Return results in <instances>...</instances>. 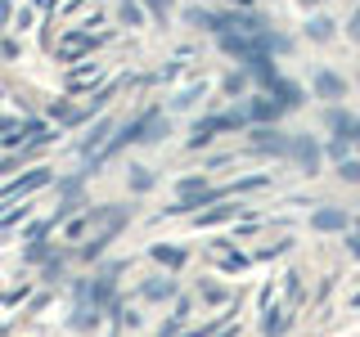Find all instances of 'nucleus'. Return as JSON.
Masks as SVG:
<instances>
[{
    "mask_svg": "<svg viewBox=\"0 0 360 337\" xmlns=\"http://www.w3.org/2000/svg\"><path fill=\"white\" fill-rule=\"evenodd\" d=\"M131 220V207L122 202V207H104V220H99V230L90 234V239L77 247V261H99V256L108 252V243L122 234V225Z\"/></svg>",
    "mask_w": 360,
    "mask_h": 337,
    "instance_id": "nucleus-1",
    "label": "nucleus"
},
{
    "mask_svg": "<svg viewBox=\"0 0 360 337\" xmlns=\"http://www.w3.org/2000/svg\"><path fill=\"white\" fill-rule=\"evenodd\" d=\"M104 41H112V32H86V27H68V32H63V41H59V50H54V54H59V63H72V67H77V63L86 59V54H95Z\"/></svg>",
    "mask_w": 360,
    "mask_h": 337,
    "instance_id": "nucleus-2",
    "label": "nucleus"
},
{
    "mask_svg": "<svg viewBox=\"0 0 360 337\" xmlns=\"http://www.w3.org/2000/svg\"><path fill=\"white\" fill-rule=\"evenodd\" d=\"M45 185H54V166H32V171L14 176L9 185H0V207H5V202H22L27 194H37Z\"/></svg>",
    "mask_w": 360,
    "mask_h": 337,
    "instance_id": "nucleus-3",
    "label": "nucleus"
},
{
    "mask_svg": "<svg viewBox=\"0 0 360 337\" xmlns=\"http://www.w3.org/2000/svg\"><path fill=\"white\" fill-rule=\"evenodd\" d=\"M248 144H252L257 153H266V157H292V135L275 131V126H252Z\"/></svg>",
    "mask_w": 360,
    "mask_h": 337,
    "instance_id": "nucleus-4",
    "label": "nucleus"
},
{
    "mask_svg": "<svg viewBox=\"0 0 360 337\" xmlns=\"http://www.w3.org/2000/svg\"><path fill=\"white\" fill-rule=\"evenodd\" d=\"M292 157H297L302 176H320V144H315V135H292Z\"/></svg>",
    "mask_w": 360,
    "mask_h": 337,
    "instance_id": "nucleus-5",
    "label": "nucleus"
},
{
    "mask_svg": "<svg viewBox=\"0 0 360 337\" xmlns=\"http://www.w3.org/2000/svg\"><path fill=\"white\" fill-rule=\"evenodd\" d=\"M324 126L333 131V140H356L360 144V121L347 108H329V112H324Z\"/></svg>",
    "mask_w": 360,
    "mask_h": 337,
    "instance_id": "nucleus-6",
    "label": "nucleus"
},
{
    "mask_svg": "<svg viewBox=\"0 0 360 337\" xmlns=\"http://www.w3.org/2000/svg\"><path fill=\"white\" fill-rule=\"evenodd\" d=\"M248 117H252V126H270V121H275L279 117V112H284V108H279V99L275 95H252V99H248Z\"/></svg>",
    "mask_w": 360,
    "mask_h": 337,
    "instance_id": "nucleus-7",
    "label": "nucleus"
},
{
    "mask_svg": "<svg viewBox=\"0 0 360 337\" xmlns=\"http://www.w3.org/2000/svg\"><path fill=\"white\" fill-rule=\"evenodd\" d=\"M347 225H352V216H347L342 207H315V211H311V230H320V234L347 230Z\"/></svg>",
    "mask_w": 360,
    "mask_h": 337,
    "instance_id": "nucleus-8",
    "label": "nucleus"
},
{
    "mask_svg": "<svg viewBox=\"0 0 360 337\" xmlns=\"http://www.w3.org/2000/svg\"><path fill=\"white\" fill-rule=\"evenodd\" d=\"M149 261L167 265V270H180L189 261V247H180V243H149Z\"/></svg>",
    "mask_w": 360,
    "mask_h": 337,
    "instance_id": "nucleus-9",
    "label": "nucleus"
},
{
    "mask_svg": "<svg viewBox=\"0 0 360 337\" xmlns=\"http://www.w3.org/2000/svg\"><path fill=\"white\" fill-rule=\"evenodd\" d=\"M99 77H104V63H77L72 72H68V90H72V95H82V90H90Z\"/></svg>",
    "mask_w": 360,
    "mask_h": 337,
    "instance_id": "nucleus-10",
    "label": "nucleus"
},
{
    "mask_svg": "<svg viewBox=\"0 0 360 337\" xmlns=\"http://www.w3.org/2000/svg\"><path fill=\"white\" fill-rule=\"evenodd\" d=\"M266 95H275V99H279V108H284V112H288V108H302V104H307V95H302V86H297V81H288V77H279V81L270 86Z\"/></svg>",
    "mask_w": 360,
    "mask_h": 337,
    "instance_id": "nucleus-11",
    "label": "nucleus"
},
{
    "mask_svg": "<svg viewBox=\"0 0 360 337\" xmlns=\"http://www.w3.org/2000/svg\"><path fill=\"white\" fill-rule=\"evenodd\" d=\"M234 216H248V211L239 207V202H221V207H212V211H198L194 225H198V230H212V225H225V220H234Z\"/></svg>",
    "mask_w": 360,
    "mask_h": 337,
    "instance_id": "nucleus-12",
    "label": "nucleus"
},
{
    "mask_svg": "<svg viewBox=\"0 0 360 337\" xmlns=\"http://www.w3.org/2000/svg\"><path fill=\"white\" fill-rule=\"evenodd\" d=\"M243 72L252 77V81H262V90H270L279 81V72H275V63H270V54H252V59L243 63Z\"/></svg>",
    "mask_w": 360,
    "mask_h": 337,
    "instance_id": "nucleus-13",
    "label": "nucleus"
},
{
    "mask_svg": "<svg viewBox=\"0 0 360 337\" xmlns=\"http://www.w3.org/2000/svg\"><path fill=\"white\" fill-rule=\"evenodd\" d=\"M315 95H320V99H342L347 81L333 72V67H320V72H315Z\"/></svg>",
    "mask_w": 360,
    "mask_h": 337,
    "instance_id": "nucleus-14",
    "label": "nucleus"
},
{
    "mask_svg": "<svg viewBox=\"0 0 360 337\" xmlns=\"http://www.w3.org/2000/svg\"><path fill=\"white\" fill-rule=\"evenodd\" d=\"M288 324H292V306H270L262 319V337H284Z\"/></svg>",
    "mask_w": 360,
    "mask_h": 337,
    "instance_id": "nucleus-15",
    "label": "nucleus"
},
{
    "mask_svg": "<svg viewBox=\"0 0 360 337\" xmlns=\"http://www.w3.org/2000/svg\"><path fill=\"white\" fill-rule=\"evenodd\" d=\"M140 297L144 301H172L176 297V279H149V284H140Z\"/></svg>",
    "mask_w": 360,
    "mask_h": 337,
    "instance_id": "nucleus-16",
    "label": "nucleus"
},
{
    "mask_svg": "<svg viewBox=\"0 0 360 337\" xmlns=\"http://www.w3.org/2000/svg\"><path fill=\"white\" fill-rule=\"evenodd\" d=\"M202 90H207V81H194V86L176 90V95H172V112H185V108H194L198 99H202Z\"/></svg>",
    "mask_w": 360,
    "mask_h": 337,
    "instance_id": "nucleus-17",
    "label": "nucleus"
},
{
    "mask_svg": "<svg viewBox=\"0 0 360 337\" xmlns=\"http://www.w3.org/2000/svg\"><path fill=\"white\" fill-rule=\"evenodd\" d=\"M68 324H72L77 333H90V329L99 324V310L90 306V301H77V310H72V319H68Z\"/></svg>",
    "mask_w": 360,
    "mask_h": 337,
    "instance_id": "nucleus-18",
    "label": "nucleus"
},
{
    "mask_svg": "<svg viewBox=\"0 0 360 337\" xmlns=\"http://www.w3.org/2000/svg\"><path fill=\"white\" fill-rule=\"evenodd\" d=\"M32 207H37V202H14L9 211H0V234H5V230H14V225H22V220L32 216Z\"/></svg>",
    "mask_w": 360,
    "mask_h": 337,
    "instance_id": "nucleus-19",
    "label": "nucleus"
},
{
    "mask_svg": "<svg viewBox=\"0 0 360 337\" xmlns=\"http://www.w3.org/2000/svg\"><path fill=\"white\" fill-rule=\"evenodd\" d=\"M333 27H338V22H333L329 14H315V18L307 22V37H311V41H333Z\"/></svg>",
    "mask_w": 360,
    "mask_h": 337,
    "instance_id": "nucleus-20",
    "label": "nucleus"
},
{
    "mask_svg": "<svg viewBox=\"0 0 360 337\" xmlns=\"http://www.w3.org/2000/svg\"><path fill=\"white\" fill-rule=\"evenodd\" d=\"M270 185V176H243V180H234L230 189H221V198L225 194H248V189H266Z\"/></svg>",
    "mask_w": 360,
    "mask_h": 337,
    "instance_id": "nucleus-21",
    "label": "nucleus"
},
{
    "mask_svg": "<svg viewBox=\"0 0 360 337\" xmlns=\"http://www.w3.org/2000/svg\"><path fill=\"white\" fill-rule=\"evenodd\" d=\"M198 292H202V301H207V306H225V301H230V292H225L221 284H212V279H202Z\"/></svg>",
    "mask_w": 360,
    "mask_h": 337,
    "instance_id": "nucleus-22",
    "label": "nucleus"
},
{
    "mask_svg": "<svg viewBox=\"0 0 360 337\" xmlns=\"http://www.w3.org/2000/svg\"><path fill=\"white\" fill-rule=\"evenodd\" d=\"M292 247V239H279V243H266V247H257L252 252V261H275V256H284Z\"/></svg>",
    "mask_w": 360,
    "mask_h": 337,
    "instance_id": "nucleus-23",
    "label": "nucleus"
},
{
    "mask_svg": "<svg viewBox=\"0 0 360 337\" xmlns=\"http://www.w3.org/2000/svg\"><path fill=\"white\" fill-rule=\"evenodd\" d=\"M284 306H297V301H302V275H297V270H288V275H284Z\"/></svg>",
    "mask_w": 360,
    "mask_h": 337,
    "instance_id": "nucleus-24",
    "label": "nucleus"
},
{
    "mask_svg": "<svg viewBox=\"0 0 360 337\" xmlns=\"http://www.w3.org/2000/svg\"><path fill=\"white\" fill-rule=\"evenodd\" d=\"M131 189H135V194L153 189V171H149V166H131Z\"/></svg>",
    "mask_w": 360,
    "mask_h": 337,
    "instance_id": "nucleus-25",
    "label": "nucleus"
},
{
    "mask_svg": "<svg viewBox=\"0 0 360 337\" xmlns=\"http://www.w3.org/2000/svg\"><path fill=\"white\" fill-rule=\"evenodd\" d=\"M50 230H54L50 216H45V220H32L27 225V243H45V239H50Z\"/></svg>",
    "mask_w": 360,
    "mask_h": 337,
    "instance_id": "nucleus-26",
    "label": "nucleus"
},
{
    "mask_svg": "<svg viewBox=\"0 0 360 337\" xmlns=\"http://www.w3.org/2000/svg\"><path fill=\"white\" fill-rule=\"evenodd\" d=\"M338 180H347V185H360V162H356V157L338 162Z\"/></svg>",
    "mask_w": 360,
    "mask_h": 337,
    "instance_id": "nucleus-27",
    "label": "nucleus"
},
{
    "mask_svg": "<svg viewBox=\"0 0 360 337\" xmlns=\"http://www.w3.org/2000/svg\"><path fill=\"white\" fill-rule=\"evenodd\" d=\"M198 189H207V180H202V176H185V180L176 185V194H180V198H189V194H198Z\"/></svg>",
    "mask_w": 360,
    "mask_h": 337,
    "instance_id": "nucleus-28",
    "label": "nucleus"
},
{
    "mask_svg": "<svg viewBox=\"0 0 360 337\" xmlns=\"http://www.w3.org/2000/svg\"><path fill=\"white\" fill-rule=\"evenodd\" d=\"M59 275H63V256H50L45 270H41V279H45V284H59Z\"/></svg>",
    "mask_w": 360,
    "mask_h": 337,
    "instance_id": "nucleus-29",
    "label": "nucleus"
},
{
    "mask_svg": "<svg viewBox=\"0 0 360 337\" xmlns=\"http://www.w3.org/2000/svg\"><path fill=\"white\" fill-rule=\"evenodd\" d=\"M248 261H252V256H243V252H225V256H221V270H230V275H234V270H243Z\"/></svg>",
    "mask_w": 360,
    "mask_h": 337,
    "instance_id": "nucleus-30",
    "label": "nucleus"
},
{
    "mask_svg": "<svg viewBox=\"0 0 360 337\" xmlns=\"http://www.w3.org/2000/svg\"><path fill=\"white\" fill-rule=\"evenodd\" d=\"M144 5L153 9V18H158V22H167V14H172V0H144Z\"/></svg>",
    "mask_w": 360,
    "mask_h": 337,
    "instance_id": "nucleus-31",
    "label": "nucleus"
},
{
    "mask_svg": "<svg viewBox=\"0 0 360 337\" xmlns=\"http://www.w3.org/2000/svg\"><path fill=\"white\" fill-rule=\"evenodd\" d=\"M243 81H248V72H234V77H225V95H243Z\"/></svg>",
    "mask_w": 360,
    "mask_h": 337,
    "instance_id": "nucleus-32",
    "label": "nucleus"
},
{
    "mask_svg": "<svg viewBox=\"0 0 360 337\" xmlns=\"http://www.w3.org/2000/svg\"><path fill=\"white\" fill-rule=\"evenodd\" d=\"M189 310H194V301H189V297H176V310H172V319H180V324H185V319H189Z\"/></svg>",
    "mask_w": 360,
    "mask_h": 337,
    "instance_id": "nucleus-33",
    "label": "nucleus"
},
{
    "mask_svg": "<svg viewBox=\"0 0 360 337\" xmlns=\"http://www.w3.org/2000/svg\"><path fill=\"white\" fill-rule=\"evenodd\" d=\"M122 22H131V27H140V22H144V14H140L135 5H122Z\"/></svg>",
    "mask_w": 360,
    "mask_h": 337,
    "instance_id": "nucleus-34",
    "label": "nucleus"
},
{
    "mask_svg": "<svg viewBox=\"0 0 360 337\" xmlns=\"http://www.w3.org/2000/svg\"><path fill=\"white\" fill-rule=\"evenodd\" d=\"M234 162V153H212L207 157V171H217V166H230Z\"/></svg>",
    "mask_w": 360,
    "mask_h": 337,
    "instance_id": "nucleus-35",
    "label": "nucleus"
},
{
    "mask_svg": "<svg viewBox=\"0 0 360 337\" xmlns=\"http://www.w3.org/2000/svg\"><path fill=\"white\" fill-rule=\"evenodd\" d=\"M347 37H352V41H360V5H356V14H352V22H347Z\"/></svg>",
    "mask_w": 360,
    "mask_h": 337,
    "instance_id": "nucleus-36",
    "label": "nucleus"
},
{
    "mask_svg": "<svg viewBox=\"0 0 360 337\" xmlns=\"http://www.w3.org/2000/svg\"><path fill=\"white\" fill-rule=\"evenodd\" d=\"M347 252H352V256H360V230H352V234H347Z\"/></svg>",
    "mask_w": 360,
    "mask_h": 337,
    "instance_id": "nucleus-37",
    "label": "nucleus"
},
{
    "mask_svg": "<svg viewBox=\"0 0 360 337\" xmlns=\"http://www.w3.org/2000/svg\"><path fill=\"white\" fill-rule=\"evenodd\" d=\"M176 333H180V319H167L162 329H158V337H176Z\"/></svg>",
    "mask_w": 360,
    "mask_h": 337,
    "instance_id": "nucleus-38",
    "label": "nucleus"
},
{
    "mask_svg": "<svg viewBox=\"0 0 360 337\" xmlns=\"http://www.w3.org/2000/svg\"><path fill=\"white\" fill-rule=\"evenodd\" d=\"M217 337H239V329H234V324H225V329H221Z\"/></svg>",
    "mask_w": 360,
    "mask_h": 337,
    "instance_id": "nucleus-39",
    "label": "nucleus"
},
{
    "mask_svg": "<svg viewBox=\"0 0 360 337\" xmlns=\"http://www.w3.org/2000/svg\"><path fill=\"white\" fill-rule=\"evenodd\" d=\"M230 5H234V9H252V0H230Z\"/></svg>",
    "mask_w": 360,
    "mask_h": 337,
    "instance_id": "nucleus-40",
    "label": "nucleus"
},
{
    "mask_svg": "<svg viewBox=\"0 0 360 337\" xmlns=\"http://www.w3.org/2000/svg\"><path fill=\"white\" fill-rule=\"evenodd\" d=\"M302 5H320V0H302Z\"/></svg>",
    "mask_w": 360,
    "mask_h": 337,
    "instance_id": "nucleus-41",
    "label": "nucleus"
},
{
    "mask_svg": "<svg viewBox=\"0 0 360 337\" xmlns=\"http://www.w3.org/2000/svg\"><path fill=\"white\" fill-rule=\"evenodd\" d=\"M0 333H5V324H0Z\"/></svg>",
    "mask_w": 360,
    "mask_h": 337,
    "instance_id": "nucleus-42",
    "label": "nucleus"
},
{
    "mask_svg": "<svg viewBox=\"0 0 360 337\" xmlns=\"http://www.w3.org/2000/svg\"><path fill=\"white\" fill-rule=\"evenodd\" d=\"M122 5H131V0H122Z\"/></svg>",
    "mask_w": 360,
    "mask_h": 337,
    "instance_id": "nucleus-43",
    "label": "nucleus"
}]
</instances>
